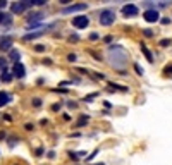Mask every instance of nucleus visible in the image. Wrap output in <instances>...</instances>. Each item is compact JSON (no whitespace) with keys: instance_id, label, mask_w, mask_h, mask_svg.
I'll return each mask as SVG.
<instances>
[{"instance_id":"4468645a","label":"nucleus","mask_w":172,"mask_h":165,"mask_svg":"<svg viewBox=\"0 0 172 165\" xmlns=\"http://www.w3.org/2000/svg\"><path fill=\"white\" fill-rule=\"evenodd\" d=\"M19 57H21V53L12 48V50H11V60H14V62H19Z\"/></svg>"},{"instance_id":"cd10ccee","label":"nucleus","mask_w":172,"mask_h":165,"mask_svg":"<svg viewBox=\"0 0 172 165\" xmlns=\"http://www.w3.org/2000/svg\"><path fill=\"white\" fill-rule=\"evenodd\" d=\"M7 7V2L5 0H0V9H5Z\"/></svg>"},{"instance_id":"20e7f679","label":"nucleus","mask_w":172,"mask_h":165,"mask_svg":"<svg viewBox=\"0 0 172 165\" xmlns=\"http://www.w3.org/2000/svg\"><path fill=\"white\" fill-rule=\"evenodd\" d=\"M0 50H2V52L12 50V36H9V35L0 36Z\"/></svg>"},{"instance_id":"9b49d317","label":"nucleus","mask_w":172,"mask_h":165,"mask_svg":"<svg viewBox=\"0 0 172 165\" xmlns=\"http://www.w3.org/2000/svg\"><path fill=\"white\" fill-rule=\"evenodd\" d=\"M141 52L145 53V57H146L148 60H150V62H153V55L150 53V50H148V48H146L145 45H141Z\"/></svg>"},{"instance_id":"c756f323","label":"nucleus","mask_w":172,"mask_h":165,"mask_svg":"<svg viewBox=\"0 0 172 165\" xmlns=\"http://www.w3.org/2000/svg\"><path fill=\"white\" fill-rule=\"evenodd\" d=\"M103 41H105V43H110V41H112V36H105V38H103Z\"/></svg>"},{"instance_id":"bb28decb","label":"nucleus","mask_w":172,"mask_h":165,"mask_svg":"<svg viewBox=\"0 0 172 165\" xmlns=\"http://www.w3.org/2000/svg\"><path fill=\"white\" fill-rule=\"evenodd\" d=\"M59 108H60V103H55V105H52V110H54V112H57Z\"/></svg>"},{"instance_id":"f3484780","label":"nucleus","mask_w":172,"mask_h":165,"mask_svg":"<svg viewBox=\"0 0 172 165\" xmlns=\"http://www.w3.org/2000/svg\"><path fill=\"white\" fill-rule=\"evenodd\" d=\"M5 69H7V60L5 59H0V71H2V72H5Z\"/></svg>"},{"instance_id":"dca6fc26","label":"nucleus","mask_w":172,"mask_h":165,"mask_svg":"<svg viewBox=\"0 0 172 165\" xmlns=\"http://www.w3.org/2000/svg\"><path fill=\"white\" fill-rule=\"evenodd\" d=\"M110 91L112 90H119V91H127V88H124V86H121V84H114V83H110Z\"/></svg>"},{"instance_id":"6e6552de","label":"nucleus","mask_w":172,"mask_h":165,"mask_svg":"<svg viewBox=\"0 0 172 165\" xmlns=\"http://www.w3.org/2000/svg\"><path fill=\"white\" fill-rule=\"evenodd\" d=\"M86 7H88V4H76V5H71V7H65L64 14H69V12H78V11H84Z\"/></svg>"},{"instance_id":"4be33fe9","label":"nucleus","mask_w":172,"mask_h":165,"mask_svg":"<svg viewBox=\"0 0 172 165\" xmlns=\"http://www.w3.org/2000/svg\"><path fill=\"white\" fill-rule=\"evenodd\" d=\"M67 60H69V62H74V60H76V55H74V53H69V55H67Z\"/></svg>"},{"instance_id":"b1692460","label":"nucleus","mask_w":172,"mask_h":165,"mask_svg":"<svg viewBox=\"0 0 172 165\" xmlns=\"http://www.w3.org/2000/svg\"><path fill=\"white\" fill-rule=\"evenodd\" d=\"M97 153H98V150H95V151H93V153L90 155V157H88V158H86V160H88V162H90V160H93V158H95V157H97Z\"/></svg>"},{"instance_id":"ddd939ff","label":"nucleus","mask_w":172,"mask_h":165,"mask_svg":"<svg viewBox=\"0 0 172 165\" xmlns=\"http://www.w3.org/2000/svg\"><path fill=\"white\" fill-rule=\"evenodd\" d=\"M88 120H90V119L86 117V115H81V117H79V120L76 122V127H83V126H84V124L88 122Z\"/></svg>"},{"instance_id":"9d476101","label":"nucleus","mask_w":172,"mask_h":165,"mask_svg":"<svg viewBox=\"0 0 172 165\" xmlns=\"http://www.w3.org/2000/svg\"><path fill=\"white\" fill-rule=\"evenodd\" d=\"M50 28H54V24H50ZM47 29H48V28H47ZM47 29H40V31H36V33H31V35H24V40H35V38L41 36Z\"/></svg>"},{"instance_id":"f8f14e48","label":"nucleus","mask_w":172,"mask_h":165,"mask_svg":"<svg viewBox=\"0 0 172 165\" xmlns=\"http://www.w3.org/2000/svg\"><path fill=\"white\" fill-rule=\"evenodd\" d=\"M11 21H12L11 16H5L4 12H0V24H4V22H5V24H9Z\"/></svg>"},{"instance_id":"7ed1b4c3","label":"nucleus","mask_w":172,"mask_h":165,"mask_svg":"<svg viewBox=\"0 0 172 165\" xmlns=\"http://www.w3.org/2000/svg\"><path fill=\"white\" fill-rule=\"evenodd\" d=\"M88 24H90V19H88L86 16H78V17L72 19V26L78 28V29H84Z\"/></svg>"},{"instance_id":"5701e85b","label":"nucleus","mask_w":172,"mask_h":165,"mask_svg":"<svg viewBox=\"0 0 172 165\" xmlns=\"http://www.w3.org/2000/svg\"><path fill=\"white\" fill-rule=\"evenodd\" d=\"M33 105H35V107H40V105H41V100H40V98H35V100H33Z\"/></svg>"},{"instance_id":"423d86ee","label":"nucleus","mask_w":172,"mask_h":165,"mask_svg":"<svg viewBox=\"0 0 172 165\" xmlns=\"http://www.w3.org/2000/svg\"><path fill=\"white\" fill-rule=\"evenodd\" d=\"M143 17H145V21H148V22H157L158 21V11H155V9H148V11H145Z\"/></svg>"},{"instance_id":"2eb2a0df","label":"nucleus","mask_w":172,"mask_h":165,"mask_svg":"<svg viewBox=\"0 0 172 165\" xmlns=\"http://www.w3.org/2000/svg\"><path fill=\"white\" fill-rule=\"evenodd\" d=\"M2 81H4V83H11L12 81V74H9V72H2Z\"/></svg>"},{"instance_id":"1a4fd4ad","label":"nucleus","mask_w":172,"mask_h":165,"mask_svg":"<svg viewBox=\"0 0 172 165\" xmlns=\"http://www.w3.org/2000/svg\"><path fill=\"white\" fill-rule=\"evenodd\" d=\"M9 101H11V95H9L7 91H0V107L7 105Z\"/></svg>"},{"instance_id":"2f4dec72","label":"nucleus","mask_w":172,"mask_h":165,"mask_svg":"<svg viewBox=\"0 0 172 165\" xmlns=\"http://www.w3.org/2000/svg\"><path fill=\"white\" fill-rule=\"evenodd\" d=\"M95 165H103V163H95Z\"/></svg>"},{"instance_id":"7c9ffc66","label":"nucleus","mask_w":172,"mask_h":165,"mask_svg":"<svg viewBox=\"0 0 172 165\" xmlns=\"http://www.w3.org/2000/svg\"><path fill=\"white\" fill-rule=\"evenodd\" d=\"M41 153H43V150L38 148V150H36V157H41Z\"/></svg>"},{"instance_id":"f257e3e1","label":"nucleus","mask_w":172,"mask_h":165,"mask_svg":"<svg viewBox=\"0 0 172 165\" xmlns=\"http://www.w3.org/2000/svg\"><path fill=\"white\" fill-rule=\"evenodd\" d=\"M98 21H100L102 26H110V24H114V21H115V12H114L112 9H103V11H100V14H98Z\"/></svg>"},{"instance_id":"a878e982","label":"nucleus","mask_w":172,"mask_h":165,"mask_svg":"<svg viewBox=\"0 0 172 165\" xmlns=\"http://www.w3.org/2000/svg\"><path fill=\"white\" fill-rule=\"evenodd\" d=\"M134 69H136V72H138V74H140V76L143 74V69H141V67H140V65H138V64L134 65Z\"/></svg>"},{"instance_id":"39448f33","label":"nucleus","mask_w":172,"mask_h":165,"mask_svg":"<svg viewBox=\"0 0 172 165\" xmlns=\"http://www.w3.org/2000/svg\"><path fill=\"white\" fill-rule=\"evenodd\" d=\"M138 12H140V9L136 5H133V4H127V5L122 7V14L126 17H134V16H138Z\"/></svg>"},{"instance_id":"a211bd4d","label":"nucleus","mask_w":172,"mask_h":165,"mask_svg":"<svg viewBox=\"0 0 172 165\" xmlns=\"http://www.w3.org/2000/svg\"><path fill=\"white\" fill-rule=\"evenodd\" d=\"M172 45V40H160V47H169Z\"/></svg>"},{"instance_id":"412c9836","label":"nucleus","mask_w":172,"mask_h":165,"mask_svg":"<svg viewBox=\"0 0 172 165\" xmlns=\"http://www.w3.org/2000/svg\"><path fill=\"white\" fill-rule=\"evenodd\" d=\"M35 52H45V47H43V45H36V47H35Z\"/></svg>"},{"instance_id":"aec40b11","label":"nucleus","mask_w":172,"mask_h":165,"mask_svg":"<svg viewBox=\"0 0 172 165\" xmlns=\"http://www.w3.org/2000/svg\"><path fill=\"white\" fill-rule=\"evenodd\" d=\"M98 93H91V95H88V96H84V101H91L93 98H95V96H97Z\"/></svg>"},{"instance_id":"0eeeda50","label":"nucleus","mask_w":172,"mask_h":165,"mask_svg":"<svg viewBox=\"0 0 172 165\" xmlns=\"http://www.w3.org/2000/svg\"><path fill=\"white\" fill-rule=\"evenodd\" d=\"M12 72H14V76H16V78H19V79H21V78H24V74H26L24 65H22L21 62H16V64H14V67H12Z\"/></svg>"},{"instance_id":"f03ea898","label":"nucleus","mask_w":172,"mask_h":165,"mask_svg":"<svg viewBox=\"0 0 172 165\" xmlns=\"http://www.w3.org/2000/svg\"><path fill=\"white\" fill-rule=\"evenodd\" d=\"M35 5V0H24V2H16V4H12V12L14 14H21V12H24L26 9H29V7Z\"/></svg>"},{"instance_id":"c85d7f7f","label":"nucleus","mask_w":172,"mask_h":165,"mask_svg":"<svg viewBox=\"0 0 172 165\" xmlns=\"http://www.w3.org/2000/svg\"><path fill=\"white\" fill-rule=\"evenodd\" d=\"M90 40H98V35H97V33H93V35H90Z\"/></svg>"},{"instance_id":"393cba45","label":"nucleus","mask_w":172,"mask_h":165,"mask_svg":"<svg viewBox=\"0 0 172 165\" xmlns=\"http://www.w3.org/2000/svg\"><path fill=\"white\" fill-rule=\"evenodd\" d=\"M164 72L165 74H172V65H167L165 69H164Z\"/></svg>"},{"instance_id":"6ab92c4d","label":"nucleus","mask_w":172,"mask_h":165,"mask_svg":"<svg viewBox=\"0 0 172 165\" xmlns=\"http://www.w3.org/2000/svg\"><path fill=\"white\" fill-rule=\"evenodd\" d=\"M143 35H145L146 38H151L153 36V31H151V29H143Z\"/></svg>"}]
</instances>
